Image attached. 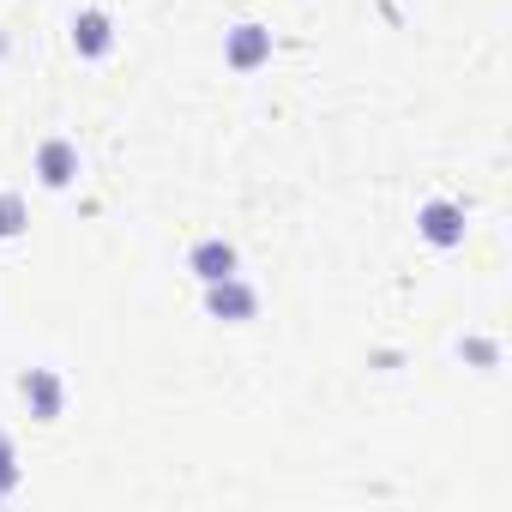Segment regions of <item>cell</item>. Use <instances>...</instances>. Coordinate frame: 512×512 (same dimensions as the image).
I'll return each instance as SVG.
<instances>
[{
  "instance_id": "obj_7",
  "label": "cell",
  "mask_w": 512,
  "mask_h": 512,
  "mask_svg": "<svg viewBox=\"0 0 512 512\" xmlns=\"http://www.w3.org/2000/svg\"><path fill=\"white\" fill-rule=\"evenodd\" d=\"M115 49V19L103 7H79L73 13V55L79 61H103Z\"/></svg>"
},
{
  "instance_id": "obj_1",
  "label": "cell",
  "mask_w": 512,
  "mask_h": 512,
  "mask_svg": "<svg viewBox=\"0 0 512 512\" xmlns=\"http://www.w3.org/2000/svg\"><path fill=\"white\" fill-rule=\"evenodd\" d=\"M205 314L223 320V326H247V320H260V290H253L241 272H229V278L205 284Z\"/></svg>"
},
{
  "instance_id": "obj_5",
  "label": "cell",
  "mask_w": 512,
  "mask_h": 512,
  "mask_svg": "<svg viewBox=\"0 0 512 512\" xmlns=\"http://www.w3.org/2000/svg\"><path fill=\"white\" fill-rule=\"evenodd\" d=\"M187 272H193L199 284H217V278L241 272V253H235V241H223V235H199V241L187 247Z\"/></svg>"
},
{
  "instance_id": "obj_10",
  "label": "cell",
  "mask_w": 512,
  "mask_h": 512,
  "mask_svg": "<svg viewBox=\"0 0 512 512\" xmlns=\"http://www.w3.org/2000/svg\"><path fill=\"white\" fill-rule=\"evenodd\" d=\"M458 350H464V362H476L482 374H488V368H500V344H494V338H464Z\"/></svg>"
},
{
  "instance_id": "obj_9",
  "label": "cell",
  "mask_w": 512,
  "mask_h": 512,
  "mask_svg": "<svg viewBox=\"0 0 512 512\" xmlns=\"http://www.w3.org/2000/svg\"><path fill=\"white\" fill-rule=\"evenodd\" d=\"M19 488V446H13V434L0 428V500H7Z\"/></svg>"
},
{
  "instance_id": "obj_6",
  "label": "cell",
  "mask_w": 512,
  "mask_h": 512,
  "mask_svg": "<svg viewBox=\"0 0 512 512\" xmlns=\"http://www.w3.org/2000/svg\"><path fill=\"white\" fill-rule=\"evenodd\" d=\"M37 181H43L49 193H67V187L79 181V145L61 139V133L43 139V145H37Z\"/></svg>"
},
{
  "instance_id": "obj_2",
  "label": "cell",
  "mask_w": 512,
  "mask_h": 512,
  "mask_svg": "<svg viewBox=\"0 0 512 512\" xmlns=\"http://www.w3.org/2000/svg\"><path fill=\"white\" fill-rule=\"evenodd\" d=\"M266 61H272V31H266V25L241 19V25H229V31H223V67H229V73H241V79H247V73H260Z\"/></svg>"
},
{
  "instance_id": "obj_4",
  "label": "cell",
  "mask_w": 512,
  "mask_h": 512,
  "mask_svg": "<svg viewBox=\"0 0 512 512\" xmlns=\"http://www.w3.org/2000/svg\"><path fill=\"white\" fill-rule=\"evenodd\" d=\"M416 229H422V241L428 247H464V205L458 199H428L422 211H416Z\"/></svg>"
},
{
  "instance_id": "obj_3",
  "label": "cell",
  "mask_w": 512,
  "mask_h": 512,
  "mask_svg": "<svg viewBox=\"0 0 512 512\" xmlns=\"http://www.w3.org/2000/svg\"><path fill=\"white\" fill-rule=\"evenodd\" d=\"M19 398H25V410L37 422H61L67 416V380L55 368H25L19 374Z\"/></svg>"
},
{
  "instance_id": "obj_8",
  "label": "cell",
  "mask_w": 512,
  "mask_h": 512,
  "mask_svg": "<svg viewBox=\"0 0 512 512\" xmlns=\"http://www.w3.org/2000/svg\"><path fill=\"white\" fill-rule=\"evenodd\" d=\"M25 229H31V205H25V193L0 187V241H19Z\"/></svg>"
}]
</instances>
